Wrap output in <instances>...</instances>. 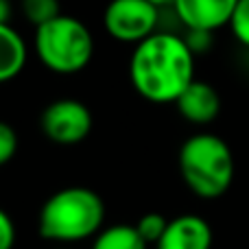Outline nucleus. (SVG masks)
I'll use <instances>...</instances> for the list:
<instances>
[{
  "instance_id": "1",
  "label": "nucleus",
  "mask_w": 249,
  "mask_h": 249,
  "mask_svg": "<svg viewBox=\"0 0 249 249\" xmlns=\"http://www.w3.org/2000/svg\"><path fill=\"white\" fill-rule=\"evenodd\" d=\"M129 79L149 103H175L195 81V53L177 31H155L133 48Z\"/></svg>"
},
{
  "instance_id": "2",
  "label": "nucleus",
  "mask_w": 249,
  "mask_h": 249,
  "mask_svg": "<svg viewBox=\"0 0 249 249\" xmlns=\"http://www.w3.org/2000/svg\"><path fill=\"white\" fill-rule=\"evenodd\" d=\"M105 223V201L96 190L68 186L44 201L37 232L44 241L79 243L94 238Z\"/></svg>"
},
{
  "instance_id": "3",
  "label": "nucleus",
  "mask_w": 249,
  "mask_h": 249,
  "mask_svg": "<svg viewBox=\"0 0 249 249\" xmlns=\"http://www.w3.org/2000/svg\"><path fill=\"white\" fill-rule=\"evenodd\" d=\"M184 184L201 199H219L234 181V155L230 144L214 133H195L179 149Z\"/></svg>"
},
{
  "instance_id": "4",
  "label": "nucleus",
  "mask_w": 249,
  "mask_h": 249,
  "mask_svg": "<svg viewBox=\"0 0 249 249\" xmlns=\"http://www.w3.org/2000/svg\"><path fill=\"white\" fill-rule=\"evenodd\" d=\"M33 48L42 66L51 72L77 74L92 61L94 37L81 20L61 13L35 29Z\"/></svg>"
},
{
  "instance_id": "5",
  "label": "nucleus",
  "mask_w": 249,
  "mask_h": 249,
  "mask_svg": "<svg viewBox=\"0 0 249 249\" xmlns=\"http://www.w3.org/2000/svg\"><path fill=\"white\" fill-rule=\"evenodd\" d=\"M162 7L149 0H109L103 24L109 37L124 44H140L160 29Z\"/></svg>"
},
{
  "instance_id": "6",
  "label": "nucleus",
  "mask_w": 249,
  "mask_h": 249,
  "mask_svg": "<svg viewBox=\"0 0 249 249\" xmlns=\"http://www.w3.org/2000/svg\"><path fill=\"white\" fill-rule=\"evenodd\" d=\"M94 118L86 103L77 99H57L44 107L39 116V129L51 142L72 146L83 142L92 133Z\"/></svg>"
},
{
  "instance_id": "7",
  "label": "nucleus",
  "mask_w": 249,
  "mask_h": 249,
  "mask_svg": "<svg viewBox=\"0 0 249 249\" xmlns=\"http://www.w3.org/2000/svg\"><path fill=\"white\" fill-rule=\"evenodd\" d=\"M238 0H173L171 9L179 18L181 26L214 33L228 26Z\"/></svg>"
},
{
  "instance_id": "8",
  "label": "nucleus",
  "mask_w": 249,
  "mask_h": 249,
  "mask_svg": "<svg viewBox=\"0 0 249 249\" xmlns=\"http://www.w3.org/2000/svg\"><path fill=\"white\" fill-rule=\"evenodd\" d=\"M212 228L199 214H179L168 221V228L155 249H210Z\"/></svg>"
},
{
  "instance_id": "9",
  "label": "nucleus",
  "mask_w": 249,
  "mask_h": 249,
  "mask_svg": "<svg viewBox=\"0 0 249 249\" xmlns=\"http://www.w3.org/2000/svg\"><path fill=\"white\" fill-rule=\"evenodd\" d=\"M177 112L193 124H210L221 112V96L214 86L195 79L175 101Z\"/></svg>"
},
{
  "instance_id": "10",
  "label": "nucleus",
  "mask_w": 249,
  "mask_h": 249,
  "mask_svg": "<svg viewBox=\"0 0 249 249\" xmlns=\"http://www.w3.org/2000/svg\"><path fill=\"white\" fill-rule=\"evenodd\" d=\"M26 42L11 24H0V83L16 79L26 66Z\"/></svg>"
},
{
  "instance_id": "11",
  "label": "nucleus",
  "mask_w": 249,
  "mask_h": 249,
  "mask_svg": "<svg viewBox=\"0 0 249 249\" xmlns=\"http://www.w3.org/2000/svg\"><path fill=\"white\" fill-rule=\"evenodd\" d=\"M92 249H149V243L140 236L136 225L121 223L101 230L94 236Z\"/></svg>"
},
{
  "instance_id": "12",
  "label": "nucleus",
  "mask_w": 249,
  "mask_h": 249,
  "mask_svg": "<svg viewBox=\"0 0 249 249\" xmlns=\"http://www.w3.org/2000/svg\"><path fill=\"white\" fill-rule=\"evenodd\" d=\"M20 11L24 20L37 29L61 16V4L59 0H20Z\"/></svg>"
},
{
  "instance_id": "13",
  "label": "nucleus",
  "mask_w": 249,
  "mask_h": 249,
  "mask_svg": "<svg viewBox=\"0 0 249 249\" xmlns=\"http://www.w3.org/2000/svg\"><path fill=\"white\" fill-rule=\"evenodd\" d=\"M136 228L149 245H158L160 238L164 236V232L168 228V219L164 214H160V212H146L144 216H140Z\"/></svg>"
},
{
  "instance_id": "14",
  "label": "nucleus",
  "mask_w": 249,
  "mask_h": 249,
  "mask_svg": "<svg viewBox=\"0 0 249 249\" xmlns=\"http://www.w3.org/2000/svg\"><path fill=\"white\" fill-rule=\"evenodd\" d=\"M228 26L232 29L234 37H236L243 46L249 48V0H238Z\"/></svg>"
},
{
  "instance_id": "15",
  "label": "nucleus",
  "mask_w": 249,
  "mask_h": 249,
  "mask_svg": "<svg viewBox=\"0 0 249 249\" xmlns=\"http://www.w3.org/2000/svg\"><path fill=\"white\" fill-rule=\"evenodd\" d=\"M18 133L9 123L0 121V166L9 164L18 153Z\"/></svg>"
},
{
  "instance_id": "16",
  "label": "nucleus",
  "mask_w": 249,
  "mask_h": 249,
  "mask_svg": "<svg viewBox=\"0 0 249 249\" xmlns=\"http://www.w3.org/2000/svg\"><path fill=\"white\" fill-rule=\"evenodd\" d=\"M16 238H18L16 223L9 216V212L0 208V249H13Z\"/></svg>"
},
{
  "instance_id": "17",
  "label": "nucleus",
  "mask_w": 249,
  "mask_h": 249,
  "mask_svg": "<svg viewBox=\"0 0 249 249\" xmlns=\"http://www.w3.org/2000/svg\"><path fill=\"white\" fill-rule=\"evenodd\" d=\"M11 0H0V24H9L11 20Z\"/></svg>"
},
{
  "instance_id": "18",
  "label": "nucleus",
  "mask_w": 249,
  "mask_h": 249,
  "mask_svg": "<svg viewBox=\"0 0 249 249\" xmlns=\"http://www.w3.org/2000/svg\"><path fill=\"white\" fill-rule=\"evenodd\" d=\"M149 2L158 4V7H171V4H173V0H149Z\"/></svg>"
}]
</instances>
